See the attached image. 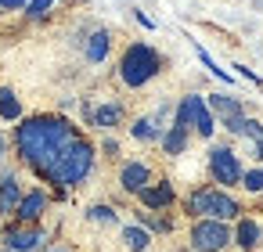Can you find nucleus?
<instances>
[{
  "instance_id": "f257e3e1",
  "label": "nucleus",
  "mask_w": 263,
  "mask_h": 252,
  "mask_svg": "<svg viewBox=\"0 0 263 252\" xmlns=\"http://www.w3.org/2000/svg\"><path fill=\"white\" fill-rule=\"evenodd\" d=\"M80 133L69 119L62 115H33L22 119L15 130V148L22 155L26 166H33L40 177H47V169L54 166V159L65 151V144H72Z\"/></svg>"
},
{
  "instance_id": "f03ea898",
  "label": "nucleus",
  "mask_w": 263,
  "mask_h": 252,
  "mask_svg": "<svg viewBox=\"0 0 263 252\" xmlns=\"http://www.w3.org/2000/svg\"><path fill=\"white\" fill-rule=\"evenodd\" d=\"M90 169H94V144L76 137L72 144H65V151L54 159V166L47 169L44 180H51L58 187H72V184H83L90 177Z\"/></svg>"
},
{
  "instance_id": "7ed1b4c3",
  "label": "nucleus",
  "mask_w": 263,
  "mask_h": 252,
  "mask_svg": "<svg viewBox=\"0 0 263 252\" xmlns=\"http://www.w3.org/2000/svg\"><path fill=\"white\" fill-rule=\"evenodd\" d=\"M159 69H162V58L148 44H130L123 51V58H119V80L126 87H144L148 80L159 76Z\"/></svg>"
},
{
  "instance_id": "20e7f679",
  "label": "nucleus",
  "mask_w": 263,
  "mask_h": 252,
  "mask_svg": "<svg viewBox=\"0 0 263 252\" xmlns=\"http://www.w3.org/2000/svg\"><path fill=\"white\" fill-rule=\"evenodd\" d=\"M187 212L191 216H205V220H234L238 212H241V205L227 195V191H220V187H198L191 198H187Z\"/></svg>"
},
{
  "instance_id": "39448f33",
  "label": "nucleus",
  "mask_w": 263,
  "mask_h": 252,
  "mask_svg": "<svg viewBox=\"0 0 263 252\" xmlns=\"http://www.w3.org/2000/svg\"><path fill=\"white\" fill-rule=\"evenodd\" d=\"M231 241H234V234H231V227L223 220H205L202 216L191 227V248L195 252H223Z\"/></svg>"
},
{
  "instance_id": "423d86ee",
  "label": "nucleus",
  "mask_w": 263,
  "mask_h": 252,
  "mask_svg": "<svg viewBox=\"0 0 263 252\" xmlns=\"http://www.w3.org/2000/svg\"><path fill=\"white\" fill-rule=\"evenodd\" d=\"M209 173H213V180L216 184H223V187H234V184H241V162H238V155L231 151V148H213L209 151Z\"/></svg>"
},
{
  "instance_id": "0eeeda50",
  "label": "nucleus",
  "mask_w": 263,
  "mask_h": 252,
  "mask_svg": "<svg viewBox=\"0 0 263 252\" xmlns=\"http://www.w3.org/2000/svg\"><path fill=\"white\" fill-rule=\"evenodd\" d=\"M4 245L8 252H33L44 245V230L36 223H22V227H8L4 230Z\"/></svg>"
},
{
  "instance_id": "6e6552de",
  "label": "nucleus",
  "mask_w": 263,
  "mask_h": 252,
  "mask_svg": "<svg viewBox=\"0 0 263 252\" xmlns=\"http://www.w3.org/2000/svg\"><path fill=\"white\" fill-rule=\"evenodd\" d=\"M83 115H87L90 126H98V130H112V126L123 123V105H119V101H105V105H98V108L87 105Z\"/></svg>"
},
{
  "instance_id": "1a4fd4ad",
  "label": "nucleus",
  "mask_w": 263,
  "mask_h": 252,
  "mask_svg": "<svg viewBox=\"0 0 263 252\" xmlns=\"http://www.w3.org/2000/svg\"><path fill=\"white\" fill-rule=\"evenodd\" d=\"M119 184H123L126 195H137V191H144V187L152 184V169H148L144 162H126L123 173H119Z\"/></svg>"
},
{
  "instance_id": "9d476101",
  "label": "nucleus",
  "mask_w": 263,
  "mask_h": 252,
  "mask_svg": "<svg viewBox=\"0 0 263 252\" xmlns=\"http://www.w3.org/2000/svg\"><path fill=\"white\" fill-rule=\"evenodd\" d=\"M137 195H141L144 209H166V205H173V198H177V191H173V184H170V180L148 184V187H144V191H137Z\"/></svg>"
},
{
  "instance_id": "9b49d317",
  "label": "nucleus",
  "mask_w": 263,
  "mask_h": 252,
  "mask_svg": "<svg viewBox=\"0 0 263 252\" xmlns=\"http://www.w3.org/2000/svg\"><path fill=\"white\" fill-rule=\"evenodd\" d=\"M44 209H47V195H44V191H29V195H22L15 216H18L22 223H36V220L44 216Z\"/></svg>"
},
{
  "instance_id": "f8f14e48",
  "label": "nucleus",
  "mask_w": 263,
  "mask_h": 252,
  "mask_svg": "<svg viewBox=\"0 0 263 252\" xmlns=\"http://www.w3.org/2000/svg\"><path fill=\"white\" fill-rule=\"evenodd\" d=\"M18 202H22L18 177H15V173H4V177H0V216L15 212V209H18Z\"/></svg>"
},
{
  "instance_id": "ddd939ff",
  "label": "nucleus",
  "mask_w": 263,
  "mask_h": 252,
  "mask_svg": "<svg viewBox=\"0 0 263 252\" xmlns=\"http://www.w3.org/2000/svg\"><path fill=\"white\" fill-rule=\"evenodd\" d=\"M205 108H209V112H216L223 123H227V119H234V115H245V112H241V101H238V98H231V94H209V98H205Z\"/></svg>"
},
{
  "instance_id": "4468645a",
  "label": "nucleus",
  "mask_w": 263,
  "mask_h": 252,
  "mask_svg": "<svg viewBox=\"0 0 263 252\" xmlns=\"http://www.w3.org/2000/svg\"><path fill=\"white\" fill-rule=\"evenodd\" d=\"M202 105H205V98H198V94H187V98L177 105V126H195V119H198Z\"/></svg>"
},
{
  "instance_id": "2eb2a0df",
  "label": "nucleus",
  "mask_w": 263,
  "mask_h": 252,
  "mask_svg": "<svg viewBox=\"0 0 263 252\" xmlns=\"http://www.w3.org/2000/svg\"><path fill=\"white\" fill-rule=\"evenodd\" d=\"M234 241H238V245H241L245 252H252V248L259 245V223H256V220H238Z\"/></svg>"
},
{
  "instance_id": "dca6fc26",
  "label": "nucleus",
  "mask_w": 263,
  "mask_h": 252,
  "mask_svg": "<svg viewBox=\"0 0 263 252\" xmlns=\"http://www.w3.org/2000/svg\"><path fill=\"white\" fill-rule=\"evenodd\" d=\"M0 119H8V123L22 119V101H18L15 90H8V87H0Z\"/></svg>"
},
{
  "instance_id": "f3484780",
  "label": "nucleus",
  "mask_w": 263,
  "mask_h": 252,
  "mask_svg": "<svg viewBox=\"0 0 263 252\" xmlns=\"http://www.w3.org/2000/svg\"><path fill=\"white\" fill-rule=\"evenodd\" d=\"M184 144H187V126H177V123H173V126L166 130V137H162V151H166V155H180Z\"/></svg>"
},
{
  "instance_id": "a211bd4d",
  "label": "nucleus",
  "mask_w": 263,
  "mask_h": 252,
  "mask_svg": "<svg viewBox=\"0 0 263 252\" xmlns=\"http://www.w3.org/2000/svg\"><path fill=\"white\" fill-rule=\"evenodd\" d=\"M108 33L105 29H98V33H90V40H87V62H105V54H108Z\"/></svg>"
},
{
  "instance_id": "6ab92c4d",
  "label": "nucleus",
  "mask_w": 263,
  "mask_h": 252,
  "mask_svg": "<svg viewBox=\"0 0 263 252\" xmlns=\"http://www.w3.org/2000/svg\"><path fill=\"white\" fill-rule=\"evenodd\" d=\"M123 241H126L130 252H144V248L152 245V234H148L144 227H123Z\"/></svg>"
},
{
  "instance_id": "aec40b11",
  "label": "nucleus",
  "mask_w": 263,
  "mask_h": 252,
  "mask_svg": "<svg viewBox=\"0 0 263 252\" xmlns=\"http://www.w3.org/2000/svg\"><path fill=\"white\" fill-rule=\"evenodd\" d=\"M130 133H134L137 141H159V126H155V119H152V115L137 119V123L130 126Z\"/></svg>"
},
{
  "instance_id": "412c9836",
  "label": "nucleus",
  "mask_w": 263,
  "mask_h": 252,
  "mask_svg": "<svg viewBox=\"0 0 263 252\" xmlns=\"http://www.w3.org/2000/svg\"><path fill=\"white\" fill-rule=\"evenodd\" d=\"M54 4H58V0H29V4H26V15L40 22V18H47V11H51Z\"/></svg>"
},
{
  "instance_id": "4be33fe9",
  "label": "nucleus",
  "mask_w": 263,
  "mask_h": 252,
  "mask_svg": "<svg viewBox=\"0 0 263 252\" xmlns=\"http://www.w3.org/2000/svg\"><path fill=\"white\" fill-rule=\"evenodd\" d=\"M195 130L202 133V137H213V130H216V123H213V112L202 105V112H198V119H195Z\"/></svg>"
},
{
  "instance_id": "5701e85b",
  "label": "nucleus",
  "mask_w": 263,
  "mask_h": 252,
  "mask_svg": "<svg viewBox=\"0 0 263 252\" xmlns=\"http://www.w3.org/2000/svg\"><path fill=\"white\" fill-rule=\"evenodd\" d=\"M241 187L245 191H263V169H249V173H241Z\"/></svg>"
},
{
  "instance_id": "b1692460",
  "label": "nucleus",
  "mask_w": 263,
  "mask_h": 252,
  "mask_svg": "<svg viewBox=\"0 0 263 252\" xmlns=\"http://www.w3.org/2000/svg\"><path fill=\"white\" fill-rule=\"evenodd\" d=\"M198 58H202V65H205V69H209V72H213L216 80H223V83H231V76H227L223 69H216V62H213V58H209V54H205L202 47H198Z\"/></svg>"
},
{
  "instance_id": "393cba45",
  "label": "nucleus",
  "mask_w": 263,
  "mask_h": 252,
  "mask_svg": "<svg viewBox=\"0 0 263 252\" xmlns=\"http://www.w3.org/2000/svg\"><path fill=\"white\" fill-rule=\"evenodd\" d=\"M90 220H94V223H116V212H112L108 205H94V209H90Z\"/></svg>"
},
{
  "instance_id": "a878e982",
  "label": "nucleus",
  "mask_w": 263,
  "mask_h": 252,
  "mask_svg": "<svg viewBox=\"0 0 263 252\" xmlns=\"http://www.w3.org/2000/svg\"><path fill=\"white\" fill-rule=\"evenodd\" d=\"M141 223H144L148 230H170V220H159V216H152L148 209L141 212Z\"/></svg>"
},
{
  "instance_id": "bb28decb",
  "label": "nucleus",
  "mask_w": 263,
  "mask_h": 252,
  "mask_svg": "<svg viewBox=\"0 0 263 252\" xmlns=\"http://www.w3.org/2000/svg\"><path fill=\"white\" fill-rule=\"evenodd\" d=\"M26 4H29V0H0V8H4V11H18Z\"/></svg>"
},
{
  "instance_id": "cd10ccee",
  "label": "nucleus",
  "mask_w": 263,
  "mask_h": 252,
  "mask_svg": "<svg viewBox=\"0 0 263 252\" xmlns=\"http://www.w3.org/2000/svg\"><path fill=\"white\" fill-rule=\"evenodd\" d=\"M234 69H238V72H241V76H245V80H252V83H259V76H256V72H252V69H245V65H234Z\"/></svg>"
},
{
  "instance_id": "c85d7f7f",
  "label": "nucleus",
  "mask_w": 263,
  "mask_h": 252,
  "mask_svg": "<svg viewBox=\"0 0 263 252\" xmlns=\"http://www.w3.org/2000/svg\"><path fill=\"white\" fill-rule=\"evenodd\" d=\"M4 151H8V141H4V133H0V159H4Z\"/></svg>"
},
{
  "instance_id": "c756f323",
  "label": "nucleus",
  "mask_w": 263,
  "mask_h": 252,
  "mask_svg": "<svg viewBox=\"0 0 263 252\" xmlns=\"http://www.w3.org/2000/svg\"><path fill=\"white\" fill-rule=\"evenodd\" d=\"M51 252H65V248H51Z\"/></svg>"
}]
</instances>
